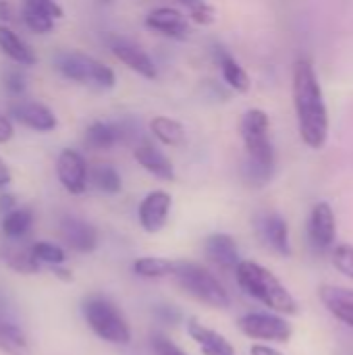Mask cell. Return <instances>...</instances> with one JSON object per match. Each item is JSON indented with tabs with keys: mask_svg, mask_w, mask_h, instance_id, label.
Here are the masks:
<instances>
[{
	"mask_svg": "<svg viewBox=\"0 0 353 355\" xmlns=\"http://www.w3.org/2000/svg\"><path fill=\"white\" fill-rule=\"evenodd\" d=\"M291 81L300 137L310 150H322L329 139V110L314 64L308 58H298Z\"/></svg>",
	"mask_w": 353,
	"mask_h": 355,
	"instance_id": "cell-1",
	"label": "cell"
},
{
	"mask_svg": "<svg viewBox=\"0 0 353 355\" xmlns=\"http://www.w3.org/2000/svg\"><path fill=\"white\" fill-rule=\"evenodd\" d=\"M270 121L262 108H250L243 112L239 133L246 148V160L241 166L243 181L250 187H264L275 173V150L268 137Z\"/></svg>",
	"mask_w": 353,
	"mask_h": 355,
	"instance_id": "cell-2",
	"label": "cell"
},
{
	"mask_svg": "<svg viewBox=\"0 0 353 355\" xmlns=\"http://www.w3.org/2000/svg\"><path fill=\"white\" fill-rule=\"evenodd\" d=\"M235 279L246 295L260 302L270 312L283 316L300 314V304L295 302L291 291L277 279L275 272H270L262 264L252 260H241L239 266L235 268Z\"/></svg>",
	"mask_w": 353,
	"mask_h": 355,
	"instance_id": "cell-3",
	"label": "cell"
},
{
	"mask_svg": "<svg viewBox=\"0 0 353 355\" xmlns=\"http://www.w3.org/2000/svg\"><path fill=\"white\" fill-rule=\"evenodd\" d=\"M173 279L183 293H187L189 297L198 300L208 308L227 310L231 306V295L218 281V277L198 262H175Z\"/></svg>",
	"mask_w": 353,
	"mask_h": 355,
	"instance_id": "cell-4",
	"label": "cell"
},
{
	"mask_svg": "<svg viewBox=\"0 0 353 355\" xmlns=\"http://www.w3.org/2000/svg\"><path fill=\"white\" fill-rule=\"evenodd\" d=\"M83 318L87 327L106 343L112 345H129L131 343V329L123 312L106 297L92 295L83 302Z\"/></svg>",
	"mask_w": 353,
	"mask_h": 355,
	"instance_id": "cell-5",
	"label": "cell"
},
{
	"mask_svg": "<svg viewBox=\"0 0 353 355\" xmlns=\"http://www.w3.org/2000/svg\"><path fill=\"white\" fill-rule=\"evenodd\" d=\"M54 62H56L58 73L75 83L94 85L98 89H112L117 83L114 71L108 64L83 52H60L56 54Z\"/></svg>",
	"mask_w": 353,
	"mask_h": 355,
	"instance_id": "cell-6",
	"label": "cell"
},
{
	"mask_svg": "<svg viewBox=\"0 0 353 355\" xmlns=\"http://www.w3.org/2000/svg\"><path fill=\"white\" fill-rule=\"evenodd\" d=\"M237 329L252 341L268 343H289L293 337V327L277 312H250L237 320Z\"/></svg>",
	"mask_w": 353,
	"mask_h": 355,
	"instance_id": "cell-7",
	"label": "cell"
},
{
	"mask_svg": "<svg viewBox=\"0 0 353 355\" xmlns=\"http://www.w3.org/2000/svg\"><path fill=\"white\" fill-rule=\"evenodd\" d=\"M56 177L71 196L85 193L87 183H89V168L81 152L73 148H64L56 160Z\"/></svg>",
	"mask_w": 353,
	"mask_h": 355,
	"instance_id": "cell-8",
	"label": "cell"
},
{
	"mask_svg": "<svg viewBox=\"0 0 353 355\" xmlns=\"http://www.w3.org/2000/svg\"><path fill=\"white\" fill-rule=\"evenodd\" d=\"M337 237V220L329 202H318L308 218V239L314 250H331Z\"/></svg>",
	"mask_w": 353,
	"mask_h": 355,
	"instance_id": "cell-9",
	"label": "cell"
},
{
	"mask_svg": "<svg viewBox=\"0 0 353 355\" xmlns=\"http://www.w3.org/2000/svg\"><path fill=\"white\" fill-rule=\"evenodd\" d=\"M171 206H173V198L171 193L162 191V189H156V191H150L139 208H137V218H139V225L146 233H158L164 229L166 220H169V214H171Z\"/></svg>",
	"mask_w": 353,
	"mask_h": 355,
	"instance_id": "cell-10",
	"label": "cell"
},
{
	"mask_svg": "<svg viewBox=\"0 0 353 355\" xmlns=\"http://www.w3.org/2000/svg\"><path fill=\"white\" fill-rule=\"evenodd\" d=\"M146 27L166 35L171 40H185L189 35V23L183 12L173 6H158L146 17Z\"/></svg>",
	"mask_w": 353,
	"mask_h": 355,
	"instance_id": "cell-11",
	"label": "cell"
},
{
	"mask_svg": "<svg viewBox=\"0 0 353 355\" xmlns=\"http://www.w3.org/2000/svg\"><path fill=\"white\" fill-rule=\"evenodd\" d=\"M60 235L67 241V245L79 254H92L98 248L96 227L77 216H64L60 220Z\"/></svg>",
	"mask_w": 353,
	"mask_h": 355,
	"instance_id": "cell-12",
	"label": "cell"
},
{
	"mask_svg": "<svg viewBox=\"0 0 353 355\" xmlns=\"http://www.w3.org/2000/svg\"><path fill=\"white\" fill-rule=\"evenodd\" d=\"M204 254L214 266L223 270H235L241 262L237 241L227 233H212L210 237H206Z\"/></svg>",
	"mask_w": 353,
	"mask_h": 355,
	"instance_id": "cell-13",
	"label": "cell"
},
{
	"mask_svg": "<svg viewBox=\"0 0 353 355\" xmlns=\"http://www.w3.org/2000/svg\"><path fill=\"white\" fill-rule=\"evenodd\" d=\"M10 114L21 125L40 133H50L58 125L56 114L46 104H40V102H19L10 108Z\"/></svg>",
	"mask_w": 353,
	"mask_h": 355,
	"instance_id": "cell-14",
	"label": "cell"
},
{
	"mask_svg": "<svg viewBox=\"0 0 353 355\" xmlns=\"http://www.w3.org/2000/svg\"><path fill=\"white\" fill-rule=\"evenodd\" d=\"M258 231H260V237L264 239V243H268L277 254H281L285 258L291 256L289 225L281 214H277V212L264 214L258 220Z\"/></svg>",
	"mask_w": 353,
	"mask_h": 355,
	"instance_id": "cell-15",
	"label": "cell"
},
{
	"mask_svg": "<svg viewBox=\"0 0 353 355\" xmlns=\"http://www.w3.org/2000/svg\"><path fill=\"white\" fill-rule=\"evenodd\" d=\"M318 297L322 306L337 320L353 329V289L339 285H325L318 289Z\"/></svg>",
	"mask_w": 353,
	"mask_h": 355,
	"instance_id": "cell-16",
	"label": "cell"
},
{
	"mask_svg": "<svg viewBox=\"0 0 353 355\" xmlns=\"http://www.w3.org/2000/svg\"><path fill=\"white\" fill-rule=\"evenodd\" d=\"M133 158H135V162H137L144 171H148L150 175H154V177L160 179V181H175V179H177L175 166H173V162L169 160V156H166L162 150H158V148H154V146H150V144L135 146Z\"/></svg>",
	"mask_w": 353,
	"mask_h": 355,
	"instance_id": "cell-17",
	"label": "cell"
},
{
	"mask_svg": "<svg viewBox=\"0 0 353 355\" xmlns=\"http://www.w3.org/2000/svg\"><path fill=\"white\" fill-rule=\"evenodd\" d=\"M112 54L123 64H127L131 71L141 75L144 79H156L158 77V69H156L154 60L139 46H135L131 42H125V40H119V42L112 44Z\"/></svg>",
	"mask_w": 353,
	"mask_h": 355,
	"instance_id": "cell-18",
	"label": "cell"
},
{
	"mask_svg": "<svg viewBox=\"0 0 353 355\" xmlns=\"http://www.w3.org/2000/svg\"><path fill=\"white\" fill-rule=\"evenodd\" d=\"M187 333L202 347V352H214V354L221 355H235V347L231 345V341L225 335H221L214 329L204 327L196 318H191L187 322Z\"/></svg>",
	"mask_w": 353,
	"mask_h": 355,
	"instance_id": "cell-19",
	"label": "cell"
},
{
	"mask_svg": "<svg viewBox=\"0 0 353 355\" xmlns=\"http://www.w3.org/2000/svg\"><path fill=\"white\" fill-rule=\"evenodd\" d=\"M214 60H216V64L221 67V73H223L225 83H227L231 89H235V92H239V94H246V92L250 89V77H248L246 69H243V67H241L225 48H221V46L214 48Z\"/></svg>",
	"mask_w": 353,
	"mask_h": 355,
	"instance_id": "cell-20",
	"label": "cell"
},
{
	"mask_svg": "<svg viewBox=\"0 0 353 355\" xmlns=\"http://www.w3.org/2000/svg\"><path fill=\"white\" fill-rule=\"evenodd\" d=\"M0 50L17 64L21 67H33L37 62L35 52L6 25L0 23Z\"/></svg>",
	"mask_w": 353,
	"mask_h": 355,
	"instance_id": "cell-21",
	"label": "cell"
},
{
	"mask_svg": "<svg viewBox=\"0 0 353 355\" xmlns=\"http://www.w3.org/2000/svg\"><path fill=\"white\" fill-rule=\"evenodd\" d=\"M150 131L162 146L177 148L185 141V127L169 116H154L150 123Z\"/></svg>",
	"mask_w": 353,
	"mask_h": 355,
	"instance_id": "cell-22",
	"label": "cell"
},
{
	"mask_svg": "<svg viewBox=\"0 0 353 355\" xmlns=\"http://www.w3.org/2000/svg\"><path fill=\"white\" fill-rule=\"evenodd\" d=\"M119 141H121V137H119L117 123L96 121L85 131V146L92 148V150H110Z\"/></svg>",
	"mask_w": 353,
	"mask_h": 355,
	"instance_id": "cell-23",
	"label": "cell"
},
{
	"mask_svg": "<svg viewBox=\"0 0 353 355\" xmlns=\"http://www.w3.org/2000/svg\"><path fill=\"white\" fill-rule=\"evenodd\" d=\"M131 268L141 279H164V277H173L175 262L173 260H166V258L144 256V258H137Z\"/></svg>",
	"mask_w": 353,
	"mask_h": 355,
	"instance_id": "cell-24",
	"label": "cell"
},
{
	"mask_svg": "<svg viewBox=\"0 0 353 355\" xmlns=\"http://www.w3.org/2000/svg\"><path fill=\"white\" fill-rule=\"evenodd\" d=\"M0 352L6 355H31L27 337L15 324H0Z\"/></svg>",
	"mask_w": 353,
	"mask_h": 355,
	"instance_id": "cell-25",
	"label": "cell"
},
{
	"mask_svg": "<svg viewBox=\"0 0 353 355\" xmlns=\"http://www.w3.org/2000/svg\"><path fill=\"white\" fill-rule=\"evenodd\" d=\"M89 179H92V183H94L96 189H100V191H104V193H110V196L119 193L121 187H123L121 175H119L117 168L110 166V164H100V166H96V168L89 173Z\"/></svg>",
	"mask_w": 353,
	"mask_h": 355,
	"instance_id": "cell-26",
	"label": "cell"
},
{
	"mask_svg": "<svg viewBox=\"0 0 353 355\" xmlns=\"http://www.w3.org/2000/svg\"><path fill=\"white\" fill-rule=\"evenodd\" d=\"M31 220H33V216H31L29 210H10L2 218V231H4L6 237L19 239L31 229Z\"/></svg>",
	"mask_w": 353,
	"mask_h": 355,
	"instance_id": "cell-27",
	"label": "cell"
},
{
	"mask_svg": "<svg viewBox=\"0 0 353 355\" xmlns=\"http://www.w3.org/2000/svg\"><path fill=\"white\" fill-rule=\"evenodd\" d=\"M2 258H4V262H6L12 270H17V272H21V275H33V272L40 270V262L33 258L31 248H29L27 252L15 250V248L4 250V252H2Z\"/></svg>",
	"mask_w": 353,
	"mask_h": 355,
	"instance_id": "cell-28",
	"label": "cell"
},
{
	"mask_svg": "<svg viewBox=\"0 0 353 355\" xmlns=\"http://www.w3.org/2000/svg\"><path fill=\"white\" fill-rule=\"evenodd\" d=\"M21 17H23V23L35 33H50L54 29V21H56V19L48 17L46 12L35 10L31 6H23V4H21Z\"/></svg>",
	"mask_w": 353,
	"mask_h": 355,
	"instance_id": "cell-29",
	"label": "cell"
},
{
	"mask_svg": "<svg viewBox=\"0 0 353 355\" xmlns=\"http://www.w3.org/2000/svg\"><path fill=\"white\" fill-rule=\"evenodd\" d=\"M31 254L33 258L42 264H52V266H60L64 260H67V254L62 248L54 245V243H48V241H37L31 245Z\"/></svg>",
	"mask_w": 353,
	"mask_h": 355,
	"instance_id": "cell-30",
	"label": "cell"
},
{
	"mask_svg": "<svg viewBox=\"0 0 353 355\" xmlns=\"http://www.w3.org/2000/svg\"><path fill=\"white\" fill-rule=\"evenodd\" d=\"M177 2L187 8L193 23H198V25L214 23V6H210L206 0H177Z\"/></svg>",
	"mask_w": 353,
	"mask_h": 355,
	"instance_id": "cell-31",
	"label": "cell"
},
{
	"mask_svg": "<svg viewBox=\"0 0 353 355\" xmlns=\"http://www.w3.org/2000/svg\"><path fill=\"white\" fill-rule=\"evenodd\" d=\"M333 266L341 275L353 279V245H337L333 250Z\"/></svg>",
	"mask_w": 353,
	"mask_h": 355,
	"instance_id": "cell-32",
	"label": "cell"
},
{
	"mask_svg": "<svg viewBox=\"0 0 353 355\" xmlns=\"http://www.w3.org/2000/svg\"><path fill=\"white\" fill-rule=\"evenodd\" d=\"M152 352H154V355H189L162 333L152 335Z\"/></svg>",
	"mask_w": 353,
	"mask_h": 355,
	"instance_id": "cell-33",
	"label": "cell"
},
{
	"mask_svg": "<svg viewBox=\"0 0 353 355\" xmlns=\"http://www.w3.org/2000/svg\"><path fill=\"white\" fill-rule=\"evenodd\" d=\"M21 4L23 6H31L35 10H42L48 17H52V19H62V15H64L62 6L56 0H21Z\"/></svg>",
	"mask_w": 353,
	"mask_h": 355,
	"instance_id": "cell-34",
	"label": "cell"
},
{
	"mask_svg": "<svg viewBox=\"0 0 353 355\" xmlns=\"http://www.w3.org/2000/svg\"><path fill=\"white\" fill-rule=\"evenodd\" d=\"M4 87L8 94L12 96H21L27 87V81H25V75L19 71V69H10L4 73Z\"/></svg>",
	"mask_w": 353,
	"mask_h": 355,
	"instance_id": "cell-35",
	"label": "cell"
},
{
	"mask_svg": "<svg viewBox=\"0 0 353 355\" xmlns=\"http://www.w3.org/2000/svg\"><path fill=\"white\" fill-rule=\"evenodd\" d=\"M12 135H15V129H12L10 119H8V116H4V114H0V144L10 141V139H12Z\"/></svg>",
	"mask_w": 353,
	"mask_h": 355,
	"instance_id": "cell-36",
	"label": "cell"
},
{
	"mask_svg": "<svg viewBox=\"0 0 353 355\" xmlns=\"http://www.w3.org/2000/svg\"><path fill=\"white\" fill-rule=\"evenodd\" d=\"M250 355H285V354H281L279 349H275V347H270V345H266V343H256V345H252V347H250Z\"/></svg>",
	"mask_w": 353,
	"mask_h": 355,
	"instance_id": "cell-37",
	"label": "cell"
},
{
	"mask_svg": "<svg viewBox=\"0 0 353 355\" xmlns=\"http://www.w3.org/2000/svg\"><path fill=\"white\" fill-rule=\"evenodd\" d=\"M12 175H10V168L6 166V162L0 158V187H6L10 183Z\"/></svg>",
	"mask_w": 353,
	"mask_h": 355,
	"instance_id": "cell-38",
	"label": "cell"
},
{
	"mask_svg": "<svg viewBox=\"0 0 353 355\" xmlns=\"http://www.w3.org/2000/svg\"><path fill=\"white\" fill-rule=\"evenodd\" d=\"M10 210H15V198L2 196V198H0V212H2V214H8Z\"/></svg>",
	"mask_w": 353,
	"mask_h": 355,
	"instance_id": "cell-39",
	"label": "cell"
},
{
	"mask_svg": "<svg viewBox=\"0 0 353 355\" xmlns=\"http://www.w3.org/2000/svg\"><path fill=\"white\" fill-rule=\"evenodd\" d=\"M10 19V4L8 0H0V21H8Z\"/></svg>",
	"mask_w": 353,
	"mask_h": 355,
	"instance_id": "cell-40",
	"label": "cell"
},
{
	"mask_svg": "<svg viewBox=\"0 0 353 355\" xmlns=\"http://www.w3.org/2000/svg\"><path fill=\"white\" fill-rule=\"evenodd\" d=\"M54 272H56V277H58V279L71 281V272H69V270H60V268H54Z\"/></svg>",
	"mask_w": 353,
	"mask_h": 355,
	"instance_id": "cell-41",
	"label": "cell"
},
{
	"mask_svg": "<svg viewBox=\"0 0 353 355\" xmlns=\"http://www.w3.org/2000/svg\"><path fill=\"white\" fill-rule=\"evenodd\" d=\"M204 355H221V354H214V352H202Z\"/></svg>",
	"mask_w": 353,
	"mask_h": 355,
	"instance_id": "cell-42",
	"label": "cell"
}]
</instances>
